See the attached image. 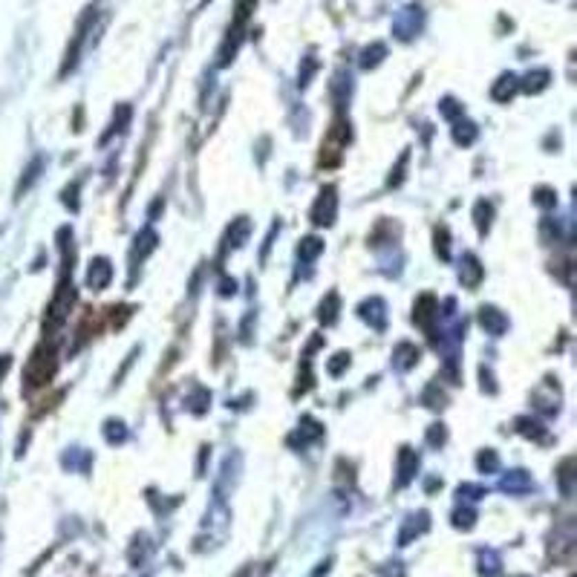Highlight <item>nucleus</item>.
Returning a JSON list of instances; mask_svg holds the SVG:
<instances>
[{"instance_id": "nucleus-17", "label": "nucleus", "mask_w": 577, "mask_h": 577, "mask_svg": "<svg viewBox=\"0 0 577 577\" xmlns=\"http://www.w3.org/2000/svg\"><path fill=\"white\" fill-rule=\"evenodd\" d=\"M338 309H341V300H338V295L335 292H329L326 297H324V303H320V312H317V317H320V324H335L338 320Z\"/></svg>"}, {"instance_id": "nucleus-18", "label": "nucleus", "mask_w": 577, "mask_h": 577, "mask_svg": "<svg viewBox=\"0 0 577 577\" xmlns=\"http://www.w3.org/2000/svg\"><path fill=\"white\" fill-rule=\"evenodd\" d=\"M517 90H520V81H517V75H511V72H508V75H502L500 81L493 84V99H496V101H508V99H511V95H514Z\"/></svg>"}, {"instance_id": "nucleus-13", "label": "nucleus", "mask_w": 577, "mask_h": 577, "mask_svg": "<svg viewBox=\"0 0 577 577\" xmlns=\"http://www.w3.org/2000/svg\"><path fill=\"white\" fill-rule=\"evenodd\" d=\"M427 514L424 511H419V514L415 517H410L407 522H404V528H402V534H398V542H402V546H407V542L413 540V537H419V534H424L427 531Z\"/></svg>"}, {"instance_id": "nucleus-29", "label": "nucleus", "mask_w": 577, "mask_h": 577, "mask_svg": "<svg viewBox=\"0 0 577 577\" xmlns=\"http://www.w3.org/2000/svg\"><path fill=\"white\" fill-rule=\"evenodd\" d=\"M422 402H424L427 407H442V404H444V393L439 390V384H430L427 393L422 395Z\"/></svg>"}, {"instance_id": "nucleus-23", "label": "nucleus", "mask_w": 577, "mask_h": 577, "mask_svg": "<svg viewBox=\"0 0 577 577\" xmlns=\"http://www.w3.org/2000/svg\"><path fill=\"white\" fill-rule=\"evenodd\" d=\"M473 217H476V228H479V231H482V234H485V231L491 228V217H493V205H491V202H485V199H482V202H476V208H473Z\"/></svg>"}, {"instance_id": "nucleus-33", "label": "nucleus", "mask_w": 577, "mask_h": 577, "mask_svg": "<svg viewBox=\"0 0 577 577\" xmlns=\"http://www.w3.org/2000/svg\"><path fill=\"white\" fill-rule=\"evenodd\" d=\"M41 168H43V159H35V162H32V168L26 170V179L21 182V188H18V194H23V190H26V188H29L32 182L38 179V176H41Z\"/></svg>"}, {"instance_id": "nucleus-15", "label": "nucleus", "mask_w": 577, "mask_h": 577, "mask_svg": "<svg viewBox=\"0 0 577 577\" xmlns=\"http://www.w3.org/2000/svg\"><path fill=\"white\" fill-rule=\"evenodd\" d=\"M320 436H324V427H320L315 419H309V415H306V419L300 422V430L292 436V442H295V444H297V442H300V444H309V442H315V439H320Z\"/></svg>"}, {"instance_id": "nucleus-34", "label": "nucleus", "mask_w": 577, "mask_h": 577, "mask_svg": "<svg viewBox=\"0 0 577 577\" xmlns=\"http://www.w3.org/2000/svg\"><path fill=\"white\" fill-rule=\"evenodd\" d=\"M571 464H574V462H571V459H566V462H563V468H560V491H563L566 496L571 493Z\"/></svg>"}, {"instance_id": "nucleus-9", "label": "nucleus", "mask_w": 577, "mask_h": 577, "mask_svg": "<svg viewBox=\"0 0 577 577\" xmlns=\"http://www.w3.org/2000/svg\"><path fill=\"white\" fill-rule=\"evenodd\" d=\"M415 471H419V453L413 447H402V453H398V485H407Z\"/></svg>"}, {"instance_id": "nucleus-22", "label": "nucleus", "mask_w": 577, "mask_h": 577, "mask_svg": "<svg viewBox=\"0 0 577 577\" xmlns=\"http://www.w3.org/2000/svg\"><path fill=\"white\" fill-rule=\"evenodd\" d=\"M549 78H551V75H549V70H537V72H528V75H525V84H522V87H525L528 92H542V90L549 87Z\"/></svg>"}, {"instance_id": "nucleus-1", "label": "nucleus", "mask_w": 577, "mask_h": 577, "mask_svg": "<svg viewBox=\"0 0 577 577\" xmlns=\"http://www.w3.org/2000/svg\"><path fill=\"white\" fill-rule=\"evenodd\" d=\"M55 373V361H52V349L50 346H41L35 355H32L29 366H26V381H29V387H41V384H46L52 378Z\"/></svg>"}, {"instance_id": "nucleus-14", "label": "nucleus", "mask_w": 577, "mask_h": 577, "mask_svg": "<svg viewBox=\"0 0 577 577\" xmlns=\"http://www.w3.org/2000/svg\"><path fill=\"white\" fill-rule=\"evenodd\" d=\"M248 231H251V222H248L246 217L234 219V222H231V228H228V234H226V248H237V246H243V239L248 237Z\"/></svg>"}, {"instance_id": "nucleus-5", "label": "nucleus", "mask_w": 577, "mask_h": 577, "mask_svg": "<svg viewBox=\"0 0 577 577\" xmlns=\"http://www.w3.org/2000/svg\"><path fill=\"white\" fill-rule=\"evenodd\" d=\"M110 280H113V266H110V260L107 257L92 260L90 271H87V286L92 288V292H101V288H107Z\"/></svg>"}, {"instance_id": "nucleus-8", "label": "nucleus", "mask_w": 577, "mask_h": 577, "mask_svg": "<svg viewBox=\"0 0 577 577\" xmlns=\"http://www.w3.org/2000/svg\"><path fill=\"white\" fill-rule=\"evenodd\" d=\"M433 317H439V303H436V297H433V295H422L419 300H415L413 320L430 332V320H433Z\"/></svg>"}, {"instance_id": "nucleus-24", "label": "nucleus", "mask_w": 577, "mask_h": 577, "mask_svg": "<svg viewBox=\"0 0 577 577\" xmlns=\"http://www.w3.org/2000/svg\"><path fill=\"white\" fill-rule=\"evenodd\" d=\"M153 248H156V234H153L150 228H144V231L136 237V248H133V257H139V260H141L144 254H148V251H153Z\"/></svg>"}, {"instance_id": "nucleus-40", "label": "nucleus", "mask_w": 577, "mask_h": 577, "mask_svg": "<svg viewBox=\"0 0 577 577\" xmlns=\"http://www.w3.org/2000/svg\"><path fill=\"white\" fill-rule=\"evenodd\" d=\"M488 387V393H496V387H493V378H491V373L482 366V390Z\"/></svg>"}, {"instance_id": "nucleus-12", "label": "nucleus", "mask_w": 577, "mask_h": 577, "mask_svg": "<svg viewBox=\"0 0 577 577\" xmlns=\"http://www.w3.org/2000/svg\"><path fill=\"white\" fill-rule=\"evenodd\" d=\"M500 488L508 491V493H525V491H531V476H528L525 471H508L502 476Z\"/></svg>"}, {"instance_id": "nucleus-26", "label": "nucleus", "mask_w": 577, "mask_h": 577, "mask_svg": "<svg viewBox=\"0 0 577 577\" xmlns=\"http://www.w3.org/2000/svg\"><path fill=\"white\" fill-rule=\"evenodd\" d=\"M476 464H479V471L493 473L496 468H500V459H496L493 451H482V453H479V459H476Z\"/></svg>"}, {"instance_id": "nucleus-19", "label": "nucleus", "mask_w": 577, "mask_h": 577, "mask_svg": "<svg viewBox=\"0 0 577 577\" xmlns=\"http://www.w3.org/2000/svg\"><path fill=\"white\" fill-rule=\"evenodd\" d=\"M476 136H479V130H476L473 121H456V127H453V141H456V144L468 148V144L476 141Z\"/></svg>"}, {"instance_id": "nucleus-38", "label": "nucleus", "mask_w": 577, "mask_h": 577, "mask_svg": "<svg viewBox=\"0 0 577 577\" xmlns=\"http://www.w3.org/2000/svg\"><path fill=\"white\" fill-rule=\"evenodd\" d=\"M439 110H442V116H444V119H456V116L462 113V104H456L453 99H444V101L439 104Z\"/></svg>"}, {"instance_id": "nucleus-39", "label": "nucleus", "mask_w": 577, "mask_h": 577, "mask_svg": "<svg viewBox=\"0 0 577 577\" xmlns=\"http://www.w3.org/2000/svg\"><path fill=\"white\" fill-rule=\"evenodd\" d=\"M344 366H349V355H346V352H338V355L329 361V373H332V375H341Z\"/></svg>"}, {"instance_id": "nucleus-4", "label": "nucleus", "mask_w": 577, "mask_h": 577, "mask_svg": "<svg viewBox=\"0 0 577 577\" xmlns=\"http://www.w3.org/2000/svg\"><path fill=\"white\" fill-rule=\"evenodd\" d=\"M422 9L419 6H407L402 14H398V21H395V35L402 38V41H410L415 32H419V26H422V14H419Z\"/></svg>"}, {"instance_id": "nucleus-11", "label": "nucleus", "mask_w": 577, "mask_h": 577, "mask_svg": "<svg viewBox=\"0 0 577 577\" xmlns=\"http://www.w3.org/2000/svg\"><path fill=\"white\" fill-rule=\"evenodd\" d=\"M419 355H422L419 346L402 341V344L393 349V364L398 366V370H410V366H415V361H419Z\"/></svg>"}, {"instance_id": "nucleus-35", "label": "nucleus", "mask_w": 577, "mask_h": 577, "mask_svg": "<svg viewBox=\"0 0 577 577\" xmlns=\"http://www.w3.org/2000/svg\"><path fill=\"white\" fill-rule=\"evenodd\" d=\"M127 121H130V107H124V104H121V107H119V116L113 119V127H110V133H107V136H113V133H121Z\"/></svg>"}, {"instance_id": "nucleus-28", "label": "nucleus", "mask_w": 577, "mask_h": 577, "mask_svg": "<svg viewBox=\"0 0 577 577\" xmlns=\"http://www.w3.org/2000/svg\"><path fill=\"white\" fill-rule=\"evenodd\" d=\"M104 436H107V442H110V444H116V442H124L127 430H124V424H121V422H107Z\"/></svg>"}, {"instance_id": "nucleus-2", "label": "nucleus", "mask_w": 577, "mask_h": 577, "mask_svg": "<svg viewBox=\"0 0 577 577\" xmlns=\"http://www.w3.org/2000/svg\"><path fill=\"white\" fill-rule=\"evenodd\" d=\"M335 217H338V194H335V188H324L315 199L312 222L315 226H332Z\"/></svg>"}, {"instance_id": "nucleus-21", "label": "nucleus", "mask_w": 577, "mask_h": 577, "mask_svg": "<svg viewBox=\"0 0 577 577\" xmlns=\"http://www.w3.org/2000/svg\"><path fill=\"white\" fill-rule=\"evenodd\" d=\"M384 55H387V46H384V43H373V46H366V50L361 52V67H364V70L378 67Z\"/></svg>"}, {"instance_id": "nucleus-10", "label": "nucleus", "mask_w": 577, "mask_h": 577, "mask_svg": "<svg viewBox=\"0 0 577 577\" xmlns=\"http://www.w3.org/2000/svg\"><path fill=\"white\" fill-rule=\"evenodd\" d=\"M482 266H479V260L473 257V254H464L462 257V266H459V280L468 286V288H473V286H479V280H482Z\"/></svg>"}, {"instance_id": "nucleus-25", "label": "nucleus", "mask_w": 577, "mask_h": 577, "mask_svg": "<svg viewBox=\"0 0 577 577\" xmlns=\"http://www.w3.org/2000/svg\"><path fill=\"white\" fill-rule=\"evenodd\" d=\"M479 571H482L485 577H496V574H500V557H496L491 549H485L482 554H479Z\"/></svg>"}, {"instance_id": "nucleus-6", "label": "nucleus", "mask_w": 577, "mask_h": 577, "mask_svg": "<svg viewBox=\"0 0 577 577\" xmlns=\"http://www.w3.org/2000/svg\"><path fill=\"white\" fill-rule=\"evenodd\" d=\"M361 317H364L373 329H384V324H387V306H384V300H381V297L364 300V303H361Z\"/></svg>"}, {"instance_id": "nucleus-30", "label": "nucleus", "mask_w": 577, "mask_h": 577, "mask_svg": "<svg viewBox=\"0 0 577 577\" xmlns=\"http://www.w3.org/2000/svg\"><path fill=\"white\" fill-rule=\"evenodd\" d=\"M436 254H439L442 260L451 257V243H447V228L444 226L436 228Z\"/></svg>"}, {"instance_id": "nucleus-7", "label": "nucleus", "mask_w": 577, "mask_h": 577, "mask_svg": "<svg viewBox=\"0 0 577 577\" xmlns=\"http://www.w3.org/2000/svg\"><path fill=\"white\" fill-rule=\"evenodd\" d=\"M479 324H482V329L488 335H502L508 329V317H505V312H500L496 306H482V309H479Z\"/></svg>"}, {"instance_id": "nucleus-37", "label": "nucleus", "mask_w": 577, "mask_h": 577, "mask_svg": "<svg viewBox=\"0 0 577 577\" xmlns=\"http://www.w3.org/2000/svg\"><path fill=\"white\" fill-rule=\"evenodd\" d=\"M444 439H447V430H444L442 424H433V427L427 430V442H430L433 447H439V444H444Z\"/></svg>"}, {"instance_id": "nucleus-27", "label": "nucleus", "mask_w": 577, "mask_h": 577, "mask_svg": "<svg viewBox=\"0 0 577 577\" xmlns=\"http://www.w3.org/2000/svg\"><path fill=\"white\" fill-rule=\"evenodd\" d=\"M473 520H476V511L473 508H459L456 514H453V525L456 528H464V531L473 525Z\"/></svg>"}, {"instance_id": "nucleus-16", "label": "nucleus", "mask_w": 577, "mask_h": 577, "mask_svg": "<svg viewBox=\"0 0 577 577\" xmlns=\"http://www.w3.org/2000/svg\"><path fill=\"white\" fill-rule=\"evenodd\" d=\"M517 430L522 433V436L534 439V442H546V439H549L546 427H542L537 419H528V415H522V419H517Z\"/></svg>"}, {"instance_id": "nucleus-20", "label": "nucleus", "mask_w": 577, "mask_h": 577, "mask_svg": "<svg viewBox=\"0 0 577 577\" xmlns=\"http://www.w3.org/2000/svg\"><path fill=\"white\" fill-rule=\"evenodd\" d=\"M320 251H324V239H317V237H306V239H303V243L297 246V257H300L303 263H312Z\"/></svg>"}, {"instance_id": "nucleus-36", "label": "nucleus", "mask_w": 577, "mask_h": 577, "mask_svg": "<svg viewBox=\"0 0 577 577\" xmlns=\"http://www.w3.org/2000/svg\"><path fill=\"white\" fill-rule=\"evenodd\" d=\"M459 500H479V496H485V488L482 485H459Z\"/></svg>"}, {"instance_id": "nucleus-32", "label": "nucleus", "mask_w": 577, "mask_h": 577, "mask_svg": "<svg viewBox=\"0 0 577 577\" xmlns=\"http://www.w3.org/2000/svg\"><path fill=\"white\" fill-rule=\"evenodd\" d=\"M208 402H211V393H208V390H197V393H194V398L188 402V407L194 410V413H205Z\"/></svg>"}, {"instance_id": "nucleus-41", "label": "nucleus", "mask_w": 577, "mask_h": 577, "mask_svg": "<svg viewBox=\"0 0 577 577\" xmlns=\"http://www.w3.org/2000/svg\"><path fill=\"white\" fill-rule=\"evenodd\" d=\"M234 288H237V283H234V280H222L219 295H234Z\"/></svg>"}, {"instance_id": "nucleus-31", "label": "nucleus", "mask_w": 577, "mask_h": 577, "mask_svg": "<svg viewBox=\"0 0 577 577\" xmlns=\"http://www.w3.org/2000/svg\"><path fill=\"white\" fill-rule=\"evenodd\" d=\"M534 202H537L540 208H554V205H557V194H554L551 188H537Z\"/></svg>"}, {"instance_id": "nucleus-3", "label": "nucleus", "mask_w": 577, "mask_h": 577, "mask_svg": "<svg viewBox=\"0 0 577 577\" xmlns=\"http://www.w3.org/2000/svg\"><path fill=\"white\" fill-rule=\"evenodd\" d=\"M72 300H75L72 283L63 277L61 286H58V292H55L52 306H50V315H46V324H50V326H61L63 320H67V312H70V306H72Z\"/></svg>"}]
</instances>
